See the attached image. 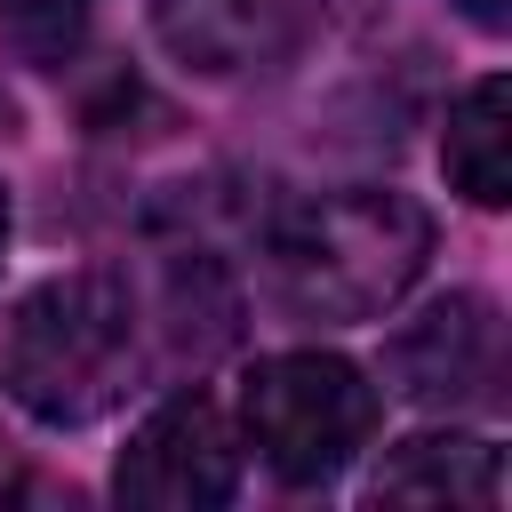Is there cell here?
I'll return each instance as SVG.
<instances>
[{
	"label": "cell",
	"mask_w": 512,
	"mask_h": 512,
	"mask_svg": "<svg viewBox=\"0 0 512 512\" xmlns=\"http://www.w3.org/2000/svg\"><path fill=\"white\" fill-rule=\"evenodd\" d=\"M312 24H320V0H152L160 48L208 80L280 64Z\"/></svg>",
	"instance_id": "cell-5"
},
{
	"label": "cell",
	"mask_w": 512,
	"mask_h": 512,
	"mask_svg": "<svg viewBox=\"0 0 512 512\" xmlns=\"http://www.w3.org/2000/svg\"><path fill=\"white\" fill-rule=\"evenodd\" d=\"M432 256V216L408 192H336L272 224V296L304 320H376Z\"/></svg>",
	"instance_id": "cell-1"
},
{
	"label": "cell",
	"mask_w": 512,
	"mask_h": 512,
	"mask_svg": "<svg viewBox=\"0 0 512 512\" xmlns=\"http://www.w3.org/2000/svg\"><path fill=\"white\" fill-rule=\"evenodd\" d=\"M240 432L272 480L320 488L376 432V384L344 352H272L240 384Z\"/></svg>",
	"instance_id": "cell-3"
},
{
	"label": "cell",
	"mask_w": 512,
	"mask_h": 512,
	"mask_svg": "<svg viewBox=\"0 0 512 512\" xmlns=\"http://www.w3.org/2000/svg\"><path fill=\"white\" fill-rule=\"evenodd\" d=\"M88 8H96V0H0V40H8L24 64L56 72V64L88 40Z\"/></svg>",
	"instance_id": "cell-9"
},
{
	"label": "cell",
	"mask_w": 512,
	"mask_h": 512,
	"mask_svg": "<svg viewBox=\"0 0 512 512\" xmlns=\"http://www.w3.org/2000/svg\"><path fill=\"white\" fill-rule=\"evenodd\" d=\"M8 128H16V96L0 88V136H8Z\"/></svg>",
	"instance_id": "cell-11"
},
{
	"label": "cell",
	"mask_w": 512,
	"mask_h": 512,
	"mask_svg": "<svg viewBox=\"0 0 512 512\" xmlns=\"http://www.w3.org/2000/svg\"><path fill=\"white\" fill-rule=\"evenodd\" d=\"M464 16H472L480 32H504V24H512V0H464Z\"/></svg>",
	"instance_id": "cell-10"
},
{
	"label": "cell",
	"mask_w": 512,
	"mask_h": 512,
	"mask_svg": "<svg viewBox=\"0 0 512 512\" xmlns=\"http://www.w3.org/2000/svg\"><path fill=\"white\" fill-rule=\"evenodd\" d=\"M0 248H8V192H0Z\"/></svg>",
	"instance_id": "cell-12"
},
{
	"label": "cell",
	"mask_w": 512,
	"mask_h": 512,
	"mask_svg": "<svg viewBox=\"0 0 512 512\" xmlns=\"http://www.w3.org/2000/svg\"><path fill=\"white\" fill-rule=\"evenodd\" d=\"M376 504H496L504 496V456L472 432H424V440H400L376 480H368Z\"/></svg>",
	"instance_id": "cell-7"
},
{
	"label": "cell",
	"mask_w": 512,
	"mask_h": 512,
	"mask_svg": "<svg viewBox=\"0 0 512 512\" xmlns=\"http://www.w3.org/2000/svg\"><path fill=\"white\" fill-rule=\"evenodd\" d=\"M384 376H392V392L432 400V408L488 392V376H496V312L480 296H440L424 320H408L384 344Z\"/></svg>",
	"instance_id": "cell-6"
},
{
	"label": "cell",
	"mask_w": 512,
	"mask_h": 512,
	"mask_svg": "<svg viewBox=\"0 0 512 512\" xmlns=\"http://www.w3.org/2000/svg\"><path fill=\"white\" fill-rule=\"evenodd\" d=\"M136 368V304L112 272H56L8 312L0 384L32 424H96Z\"/></svg>",
	"instance_id": "cell-2"
},
{
	"label": "cell",
	"mask_w": 512,
	"mask_h": 512,
	"mask_svg": "<svg viewBox=\"0 0 512 512\" xmlns=\"http://www.w3.org/2000/svg\"><path fill=\"white\" fill-rule=\"evenodd\" d=\"M112 488H120V504H144V512H208V504H232V488H240V440H232L224 408L208 392L160 400L128 432Z\"/></svg>",
	"instance_id": "cell-4"
},
{
	"label": "cell",
	"mask_w": 512,
	"mask_h": 512,
	"mask_svg": "<svg viewBox=\"0 0 512 512\" xmlns=\"http://www.w3.org/2000/svg\"><path fill=\"white\" fill-rule=\"evenodd\" d=\"M440 168L472 208L512 200V88H504V72H488L456 96L448 136H440Z\"/></svg>",
	"instance_id": "cell-8"
}]
</instances>
